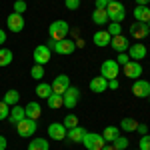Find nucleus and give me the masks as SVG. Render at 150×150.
Here are the masks:
<instances>
[{"label": "nucleus", "mask_w": 150, "mask_h": 150, "mask_svg": "<svg viewBox=\"0 0 150 150\" xmlns=\"http://www.w3.org/2000/svg\"><path fill=\"white\" fill-rule=\"evenodd\" d=\"M130 36H134L136 40L146 38V36H148V24H144V22H134L132 26H130Z\"/></svg>", "instance_id": "obj_15"}, {"label": "nucleus", "mask_w": 150, "mask_h": 150, "mask_svg": "<svg viewBox=\"0 0 150 150\" xmlns=\"http://www.w3.org/2000/svg\"><path fill=\"white\" fill-rule=\"evenodd\" d=\"M84 148L86 150H102L104 144H108L106 140L102 138V134H96V132H86V136L82 140Z\"/></svg>", "instance_id": "obj_4"}, {"label": "nucleus", "mask_w": 150, "mask_h": 150, "mask_svg": "<svg viewBox=\"0 0 150 150\" xmlns=\"http://www.w3.org/2000/svg\"><path fill=\"white\" fill-rule=\"evenodd\" d=\"M24 114H26V118H30V120H38L40 114H42V108H40L38 102H28L24 106Z\"/></svg>", "instance_id": "obj_17"}, {"label": "nucleus", "mask_w": 150, "mask_h": 150, "mask_svg": "<svg viewBox=\"0 0 150 150\" xmlns=\"http://www.w3.org/2000/svg\"><path fill=\"white\" fill-rule=\"evenodd\" d=\"M116 62H118L120 66H124V64H128V62H130V56H128L126 52H120V54L116 56Z\"/></svg>", "instance_id": "obj_39"}, {"label": "nucleus", "mask_w": 150, "mask_h": 150, "mask_svg": "<svg viewBox=\"0 0 150 150\" xmlns=\"http://www.w3.org/2000/svg\"><path fill=\"white\" fill-rule=\"evenodd\" d=\"M118 136H120V128H116V126H106L104 132H102V138L106 140L108 144H110L112 140H116Z\"/></svg>", "instance_id": "obj_24"}, {"label": "nucleus", "mask_w": 150, "mask_h": 150, "mask_svg": "<svg viewBox=\"0 0 150 150\" xmlns=\"http://www.w3.org/2000/svg\"><path fill=\"white\" fill-rule=\"evenodd\" d=\"M84 136H86V130H84L80 124H78L76 128H70L68 132H66V140H70V142H80L82 144Z\"/></svg>", "instance_id": "obj_18"}, {"label": "nucleus", "mask_w": 150, "mask_h": 150, "mask_svg": "<svg viewBox=\"0 0 150 150\" xmlns=\"http://www.w3.org/2000/svg\"><path fill=\"white\" fill-rule=\"evenodd\" d=\"M32 58H34V64H48L52 60V50L46 46V44H38L32 52Z\"/></svg>", "instance_id": "obj_6"}, {"label": "nucleus", "mask_w": 150, "mask_h": 150, "mask_svg": "<svg viewBox=\"0 0 150 150\" xmlns=\"http://www.w3.org/2000/svg\"><path fill=\"white\" fill-rule=\"evenodd\" d=\"M138 150H140V148H138Z\"/></svg>", "instance_id": "obj_49"}, {"label": "nucleus", "mask_w": 150, "mask_h": 150, "mask_svg": "<svg viewBox=\"0 0 150 150\" xmlns=\"http://www.w3.org/2000/svg\"><path fill=\"white\" fill-rule=\"evenodd\" d=\"M6 26H8V30H12V32H22V30H24V16H22V14H18V12L8 14V18H6Z\"/></svg>", "instance_id": "obj_9"}, {"label": "nucleus", "mask_w": 150, "mask_h": 150, "mask_svg": "<svg viewBox=\"0 0 150 150\" xmlns=\"http://www.w3.org/2000/svg\"><path fill=\"white\" fill-rule=\"evenodd\" d=\"M148 102H150V96H148Z\"/></svg>", "instance_id": "obj_48"}, {"label": "nucleus", "mask_w": 150, "mask_h": 150, "mask_svg": "<svg viewBox=\"0 0 150 150\" xmlns=\"http://www.w3.org/2000/svg\"><path fill=\"white\" fill-rule=\"evenodd\" d=\"M48 48H50V50H54L56 54H72V52L76 50V42H74V40H70V38L56 40V42H52V40H50Z\"/></svg>", "instance_id": "obj_3"}, {"label": "nucleus", "mask_w": 150, "mask_h": 150, "mask_svg": "<svg viewBox=\"0 0 150 150\" xmlns=\"http://www.w3.org/2000/svg\"><path fill=\"white\" fill-rule=\"evenodd\" d=\"M128 56L130 60H144L146 58V44H132L128 46Z\"/></svg>", "instance_id": "obj_14"}, {"label": "nucleus", "mask_w": 150, "mask_h": 150, "mask_svg": "<svg viewBox=\"0 0 150 150\" xmlns=\"http://www.w3.org/2000/svg\"><path fill=\"white\" fill-rule=\"evenodd\" d=\"M26 118V114H24V108L22 106H10V114H8V120H10L12 124H18L20 120H24Z\"/></svg>", "instance_id": "obj_22"}, {"label": "nucleus", "mask_w": 150, "mask_h": 150, "mask_svg": "<svg viewBox=\"0 0 150 150\" xmlns=\"http://www.w3.org/2000/svg\"><path fill=\"white\" fill-rule=\"evenodd\" d=\"M132 14H134L136 22H144V24H146L150 20V8H148V6H138V4H136V8H134Z\"/></svg>", "instance_id": "obj_23"}, {"label": "nucleus", "mask_w": 150, "mask_h": 150, "mask_svg": "<svg viewBox=\"0 0 150 150\" xmlns=\"http://www.w3.org/2000/svg\"><path fill=\"white\" fill-rule=\"evenodd\" d=\"M12 60H14V54L8 48H0V66H10Z\"/></svg>", "instance_id": "obj_25"}, {"label": "nucleus", "mask_w": 150, "mask_h": 150, "mask_svg": "<svg viewBox=\"0 0 150 150\" xmlns=\"http://www.w3.org/2000/svg\"><path fill=\"white\" fill-rule=\"evenodd\" d=\"M14 126H16V132H18V136H22V138H32V134L36 132L38 124H36V120L24 118V120H20V122H18V124H14Z\"/></svg>", "instance_id": "obj_5"}, {"label": "nucleus", "mask_w": 150, "mask_h": 150, "mask_svg": "<svg viewBox=\"0 0 150 150\" xmlns=\"http://www.w3.org/2000/svg\"><path fill=\"white\" fill-rule=\"evenodd\" d=\"M106 32L110 36H118V34H122V26H120V22H110L108 28H106Z\"/></svg>", "instance_id": "obj_34"}, {"label": "nucleus", "mask_w": 150, "mask_h": 150, "mask_svg": "<svg viewBox=\"0 0 150 150\" xmlns=\"http://www.w3.org/2000/svg\"><path fill=\"white\" fill-rule=\"evenodd\" d=\"M30 76H32L34 80H42V76H44V66H42V64H34V66L30 68Z\"/></svg>", "instance_id": "obj_33"}, {"label": "nucleus", "mask_w": 150, "mask_h": 150, "mask_svg": "<svg viewBox=\"0 0 150 150\" xmlns=\"http://www.w3.org/2000/svg\"><path fill=\"white\" fill-rule=\"evenodd\" d=\"M132 94L136 98H148L150 96V82L148 80H134V84H132Z\"/></svg>", "instance_id": "obj_10"}, {"label": "nucleus", "mask_w": 150, "mask_h": 150, "mask_svg": "<svg viewBox=\"0 0 150 150\" xmlns=\"http://www.w3.org/2000/svg\"><path fill=\"white\" fill-rule=\"evenodd\" d=\"M6 146H8V140L0 134V150H6Z\"/></svg>", "instance_id": "obj_43"}, {"label": "nucleus", "mask_w": 150, "mask_h": 150, "mask_svg": "<svg viewBox=\"0 0 150 150\" xmlns=\"http://www.w3.org/2000/svg\"><path fill=\"white\" fill-rule=\"evenodd\" d=\"M46 102H48V106H50V108H60V106H64V98H62L60 94H54V92H52L46 98Z\"/></svg>", "instance_id": "obj_30"}, {"label": "nucleus", "mask_w": 150, "mask_h": 150, "mask_svg": "<svg viewBox=\"0 0 150 150\" xmlns=\"http://www.w3.org/2000/svg\"><path fill=\"white\" fill-rule=\"evenodd\" d=\"M68 32H70V26H68L66 20H54V22L48 26V36H50L52 42L68 38Z\"/></svg>", "instance_id": "obj_1"}, {"label": "nucleus", "mask_w": 150, "mask_h": 150, "mask_svg": "<svg viewBox=\"0 0 150 150\" xmlns=\"http://www.w3.org/2000/svg\"><path fill=\"white\" fill-rule=\"evenodd\" d=\"M48 140L46 138H34L30 144H28V150H48Z\"/></svg>", "instance_id": "obj_29"}, {"label": "nucleus", "mask_w": 150, "mask_h": 150, "mask_svg": "<svg viewBox=\"0 0 150 150\" xmlns=\"http://www.w3.org/2000/svg\"><path fill=\"white\" fill-rule=\"evenodd\" d=\"M64 6L68 10H78L80 8V0H64Z\"/></svg>", "instance_id": "obj_38"}, {"label": "nucleus", "mask_w": 150, "mask_h": 150, "mask_svg": "<svg viewBox=\"0 0 150 150\" xmlns=\"http://www.w3.org/2000/svg\"><path fill=\"white\" fill-rule=\"evenodd\" d=\"M20 100V92L18 90H8V92H4V102L8 104V106H16Z\"/></svg>", "instance_id": "obj_27"}, {"label": "nucleus", "mask_w": 150, "mask_h": 150, "mask_svg": "<svg viewBox=\"0 0 150 150\" xmlns=\"http://www.w3.org/2000/svg\"><path fill=\"white\" fill-rule=\"evenodd\" d=\"M90 90H92V92H96V94L108 90V80H106L104 76H94L92 80H90Z\"/></svg>", "instance_id": "obj_19"}, {"label": "nucleus", "mask_w": 150, "mask_h": 150, "mask_svg": "<svg viewBox=\"0 0 150 150\" xmlns=\"http://www.w3.org/2000/svg\"><path fill=\"white\" fill-rule=\"evenodd\" d=\"M92 40H94V44H96V46H110L112 36L108 34L106 30H98V32H94Z\"/></svg>", "instance_id": "obj_20"}, {"label": "nucleus", "mask_w": 150, "mask_h": 150, "mask_svg": "<svg viewBox=\"0 0 150 150\" xmlns=\"http://www.w3.org/2000/svg\"><path fill=\"white\" fill-rule=\"evenodd\" d=\"M102 150H116L114 146H112V144H104V148Z\"/></svg>", "instance_id": "obj_46"}, {"label": "nucleus", "mask_w": 150, "mask_h": 150, "mask_svg": "<svg viewBox=\"0 0 150 150\" xmlns=\"http://www.w3.org/2000/svg\"><path fill=\"white\" fill-rule=\"evenodd\" d=\"M108 88H110V90H118V88H120V82L116 80V78L108 80Z\"/></svg>", "instance_id": "obj_41"}, {"label": "nucleus", "mask_w": 150, "mask_h": 150, "mask_svg": "<svg viewBox=\"0 0 150 150\" xmlns=\"http://www.w3.org/2000/svg\"><path fill=\"white\" fill-rule=\"evenodd\" d=\"M106 12H108V20L110 22H122L124 18H126V8H124V4L122 2H110L108 6H106Z\"/></svg>", "instance_id": "obj_2"}, {"label": "nucleus", "mask_w": 150, "mask_h": 150, "mask_svg": "<svg viewBox=\"0 0 150 150\" xmlns=\"http://www.w3.org/2000/svg\"><path fill=\"white\" fill-rule=\"evenodd\" d=\"M110 2H114V0H96V8H106Z\"/></svg>", "instance_id": "obj_42"}, {"label": "nucleus", "mask_w": 150, "mask_h": 150, "mask_svg": "<svg viewBox=\"0 0 150 150\" xmlns=\"http://www.w3.org/2000/svg\"><path fill=\"white\" fill-rule=\"evenodd\" d=\"M128 142H130V140H128L126 136H118V138L112 140L110 144H112L116 150H126V148H128Z\"/></svg>", "instance_id": "obj_32"}, {"label": "nucleus", "mask_w": 150, "mask_h": 150, "mask_svg": "<svg viewBox=\"0 0 150 150\" xmlns=\"http://www.w3.org/2000/svg\"><path fill=\"white\" fill-rule=\"evenodd\" d=\"M66 128L62 122H52V124H48V136L52 140H64L66 138Z\"/></svg>", "instance_id": "obj_12"}, {"label": "nucleus", "mask_w": 150, "mask_h": 150, "mask_svg": "<svg viewBox=\"0 0 150 150\" xmlns=\"http://www.w3.org/2000/svg\"><path fill=\"white\" fill-rule=\"evenodd\" d=\"M122 68H124V74H126L128 78H132V80H138V76H142V64H140L138 60H130Z\"/></svg>", "instance_id": "obj_11"}, {"label": "nucleus", "mask_w": 150, "mask_h": 150, "mask_svg": "<svg viewBox=\"0 0 150 150\" xmlns=\"http://www.w3.org/2000/svg\"><path fill=\"white\" fill-rule=\"evenodd\" d=\"M62 124H64V128H66V130H70V128H76V126H78V116H76V114H66V116H64V122H62Z\"/></svg>", "instance_id": "obj_31"}, {"label": "nucleus", "mask_w": 150, "mask_h": 150, "mask_svg": "<svg viewBox=\"0 0 150 150\" xmlns=\"http://www.w3.org/2000/svg\"><path fill=\"white\" fill-rule=\"evenodd\" d=\"M146 24H148V36H150V20H148V22H146Z\"/></svg>", "instance_id": "obj_47"}, {"label": "nucleus", "mask_w": 150, "mask_h": 150, "mask_svg": "<svg viewBox=\"0 0 150 150\" xmlns=\"http://www.w3.org/2000/svg\"><path fill=\"white\" fill-rule=\"evenodd\" d=\"M8 114H10V106L2 100V102H0V120H6Z\"/></svg>", "instance_id": "obj_36"}, {"label": "nucleus", "mask_w": 150, "mask_h": 150, "mask_svg": "<svg viewBox=\"0 0 150 150\" xmlns=\"http://www.w3.org/2000/svg\"><path fill=\"white\" fill-rule=\"evenodd\" d=\"M138 148H140V150H150V134H144V136H140V140H138Z\"/></svg>", "instance_id": "obj_35"}, {"label": "nucleus", "mask_w": 150, "mask_h": 150, "mask_svg": "<svg viewBox=\"0 0 150 150\" xmlns=\"http://www.w3.org/2000/svg\"><path fill=\"white\" fill-rule=\"evenodd\" d=\"M34 92H36V96H38V98H48V96L52 94V86H50V84H46V82H40V84L36 86Z\"/></svg>", "instance_id": "obj_26"}, {"label": "nucleus", "mask_w": 150, "mask_h": 150, "mask_svg": "<svg viewBox=\"0 0 150 150\" xmlns=\"http://www.w3.org/2000/svg\"><path fill=\"white\" fill-rule=\"evenodd\" d=\"M26 8H28V4H26L24 0H16V2H14V12L22 14V12H26Z\"/></svg>", "instance_id": "obj_37"}, {"label": "nucleus", "mask_w": 150, "mask_h": 150, "mask_svg": "<svg viewBox=\"0 0 150 150\" xmlns=\"http://www.w3.org/2000/svg\"><path fill=\"white\" fill-rule=\"evenodd\" d=\"M50 86H52V92L54 94H60V96H62V94L72 86V84H70V76H66V74H58Z\"/></svg>", "instance_id": "obj_8"}, {"label": "nucleus", "mask_w": 150, "mask_h": 150, "mask_svg": "<svg viewBox=\"0 0 150 150\" xmlns=\"http://www.w3.org/2000/svg\"><path fill=\"white\" fill-rule=\"evenodd\" d=\"M120 74V64L116 60H104L100 66V76H104L106 80H112Z\"/></svg>", "instance_id": "obj_7"}, {"label": "nucleus", "mask_w": 150, "mask_h": 150, "mask_svg": "<svg viewBox=\"0 0 150 150\" xmlns=\"http://www.w3.org/2000/svg\"><path fill=\"white\" fill-rule=\"evenodd\" d=\"M136 126H138V122L134 120V118H122V122H120V130H124V132H134L136 130Z\"/></svg>", "instance_id": "obj_28"}, {"label": "nucleus", "mask_w": 150, "mask_h": 150, "mask_svg": "<svg viewBox=\"0 0 150 150\" xmlns=\"http://www.w3.org/2000/svg\"><path fill=\"white\" fill-rule=\"evenodd\" d=\"M92 22L98 24V26H104V24L110 22V20H108V12H106V8H94V12H92Z\"/></svg>", "instance_id": "obj_21"}, {"label": "nucleus", "mask_w": 150, "mask_h": 150, "mask_svg": "<svg viewBox=\"0 0 150 150\" xmlns=\"http://www.w3.org/2000/svg\"><path fill=\"white\" fill-rule=\"evenodd\" d=\"M134 132H138L140 136H144V134H148V126H146V124H138Z\"/></svg>", "instance_id": "obj_40"}, {"label": "nucleus", "mask_w": 150, "mask_h": 150, "mask_svg": "<svg viewBox=\"0 0 150 150\" xmlns=\"http://www.w3.org/2000/svg\"><path fill=\"white\" fill-rule=\"evenodd\" d=\"M62 98H64V106L66 108H74L78 104V100H80V90L74 88V86H70L68 90L62 94Z\"/></svg>", "instance_id": "obj_13"}, {"label": "nucleus", "mask_w": 150, "mask_h": 150, "mask_svg": "<svg viewBox=\"0 0 150 150\" xmlns=\"http://www.w3.org/2000/svg\"><path fill=\"white\" fill-rule=\"evenodd\" d=\"M148 2H150V0H136L138 6H148Z\"/></svg>", "instance_id": "obj_45"}, {"label": "nucleus", "mask_w": 150, "mask_h": 150, "mask_svg": "<svg viewBox=\"0 0 150 150\" xmlns=\"http://www.w3.org/2000/svg\"><path fill=\"white\" fill-rule=\"evenodd\" d=\"M110 46L114 48L118 54H120V52H128V38H126V36H122V34L112 36V40H110Z\"/></svg>", "instance_id": "obj_16"}, {"label": "nucleus", "mask_w": 150, "mask_h": 150, "mask_svg": "<svg viewBox=\"0 0 150 150\" xmlns=\"http://www.w3.org/2000/svg\"><path fill=\"white\" fill-rule=\"evenodd\" d=\"M4 42H6V32L0 28V44H4Z\"/></svg>", "instance_id": "obj_44"}]
</instances>
